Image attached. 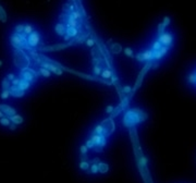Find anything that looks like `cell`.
I'll return each mask as SVG.
<instances>
[{"label":"cell","instance_id":"obj_1","mask_svg":"<svg viewBox=\"0 0 196 183\" xmlns=\"http://www.w3.org/2000/svg\"><path fill=\"white\" fill-rule=\"evenodd\" d=\"M11 45L14 49H29V43H27V35L24 33H14L10 37Z\"/></svg>","mask_w":196,"mask_h":183},{"label":"cell","instance_id":"obj_2","mask_svg":"<svg viewBox=\"0 0 196 183\" xmlns=\"http://www.w3.org/2000/svg\"><path fill=\"white\" fill-rule=\"evenodd\" d=\"M14 64L21 70L29 68V56L23 51V49H14Z\"/></svg>","mask_w":196,"mask_h":183},{"label":"cell","instance_id":"obj_3","mask_svg":"<svg viewBox=\"0 0 196 183\" xmlns=\"http://www.w3.org/2000/svg\"><path fill=\"white\" fill-rule=\"evenodd\" d=\"M39 75V72H35L34 70H31L29 68L22 70V73H21V79L24 80V81H27V82L32 83L34 82V80Z\"/></svg>","mask_w":196,"mask_h":183},{"label":"cell","instance_id":"obj_4","mask_svg":"<svg viewBox=\"0 0 196 183\" xmlns=\"http://www.w3.org/2000/svg\"><path fill=\"white\" fill-rule=\"evenodd\" d=\"M160 43H161L162 46H172V43H173V35L169 33V32H164L161 34H159L158 38H157Z\"/></svg>","mask_w":196,"mask_h":183},{"label":"cell","instance_id":"obj_5","mask_svg":"<svg viewBox=\"0 0 196 183\" xmlns=\"http://www.w3.org/2000/svg\"><path fill=\"white\" fill-rule=\"evenodd\" d=\"M27 43L31 48L37 47L38 44L41 43V34L37 31L32 32L29 35H27Z\"/></svg>","mask_w":196,"mask_h":183},{"label":"cell","instance_id":"obj_6","mask_svg":"<svg viewBox=\"0 0 196 183\" xmlns=\"http://www.w3.org/2000/svg\"><path fill=\"white\" fill-rule=\"evenodd\" d=\"M94 143L95 146H99V147H104L106 144V137L102 134H93L92 139H91Z\"/></svg>","mask_w":196,"mask_h":183},{"label":"cell","instance_id":"obj_7","mask_svg":"<svg viewBox=\"0 0 196 183\" xmlns=\"http://www.w3.org/2000/svg\"><path fill=\"white\" fill-rule=\"evenodd\" d=\"M9 91H10V95L13 96V97H15V98L23 97L24 94H25V92L22 91V89H20V87L18 85H11Z\"/></svg>","mask_w":196,"mask_h":183},{"label":"cell","instance_id":"obj_8","mask_svg":"<svg viewBox=\"0 0 196 183\" xmlns=\"http://www.w3.org/2000/svg\"><path fill=\"white\" fill-rule=\"evenodd\" d=\"M0 110L2 111L3 114H4V116H7V117H11V116H13V114H16L15 109L12 108L11 106H9V105L1 104L0 105Z\"/></svg>","mask_w":196,"mask_h":183},{"label":"cell","instance_id":"obj_9","mask_svg":"<svg viewBox=\"0 0 196 183\" xmlns=\"http://www.w3.org/2000/svg\"><path fill=\"white\" fill-rule=\"evenodd\" d=\"M186 82H187V84L194 86V87L196 89V69L193 70L192 72H190L189 74H187Z\"/></svg>","mask_w":196,"mask_h":183},{"label":"cell","instance_id":"obj_10","mask_svg":"<svg viewBox=\"0 0 196 183\" xmlns=\"http://www.w3.org/2000/svg\"><path fill=\"white\" fill-rule=\"evenodd\" d=\"M142 58H143V61H149L150 59H154V50H146L145 52H143L142 54Z\"/></svg>","mask_w":196,"mask_h":183},{"label":"cell","instance_id":"obj_11","mask_svg":"<svg viewBox=\"0 0 196 183\" xmlns=\"http://www.w3.org/2000/svg\"><path fill=\"white\" fill-rule=\"evenodd\" d=\"M77 33H79L76 27H72V26H68V29L66 31V35L68 37H74V36L77 35Z\"/></svg>","mask_w":196,"mask_h":183},{"label":"cell","instance_id":"obj_12","mask_svg":"<svg viewBox=\"0 0 196 183\" xmlns=\"http://www.w3.org/2000/svg\"><path fill=\"white\" fill-rule=\"evenodd\" d=\"M9 118H10V120H11V122L16 124V125H18V124H21V123L23 122L22 116H20V114H13V116H11V117H9Z\"/></svg>","mask_w":196,"mask_h":183},{"label":"cell","instance_id":"obj_13","mask_svg":"<svg viewBox=\"0 0 196 183\" xmlns=\"http://www.w3.org/2000/svg\"><path fill=\"white\" fill-rule=\"evenodd\" d=\"M18 86L20 87V89H22V91L25 92L27 89H29V86H31V83L21 79V80H20V83H19V85H18Z\"/></svg>","mask_w":196,"mask_h":183},{"label":"cell","instance_id":"obj_14","mask_svg":"<svg viewBox=\"0 0 196 183\" xmlns=\"http://www.w3.org/2000/svg\"><path fill=\"white\" fill-rule=\"evenodd\" d=\"M56 32H57L58 34L61 35V36H63L64 34H66V29H64V25L62 24V23H58L57 25H56Z\"/></svg>","mask_w":196,"mask_h":183},{"label":"cell","instance_id":"obj_15","mask_svg":"<svg viewBox=\"0 0 196 183\" xmlns=\"http://www.w3.org/2000/svg\"><path fill=\"white\" fill-rule=\"evenodd\" d=\"M7 20H8V16H7L6 10H4V8L0 4V21L2 23H6Z\"/></svg>","mask_w":196,"mask_h":183},{"label":"cell","instance_id":"obj_16","mask_svg":"<svg viewBox=\"0 0 196 183\" xmlns=\"http://www.w3.org/2000/svg\"><path fill=\"white\" fill-rule=\"evenodd\" d=\"M108 170H109V167H108L107 164H105V162H99V164H98V172H100V173H106Z\"/></svg>","mask_w":196,"mask_h":183},{"label":"cell","instance_id":"obj_17","mask_svg":"<svg viewBox=\"0 0 196 183\" xmlns=\"http://www.w3.org/2000/svg\"><path fill=\"white\" fill-rule=\"evenodd\" d=\"M1 85H2V89H10V87H11V81H9V80L7 79H3L2 80V83H1Z\"/></svg>","mask_w":196,"mask_h":183},{"label":"cell","instance_id":"obj_18","mask_svg":"<svg viewBox=\"0 0 196 183\" xmlns=\"http://www.w3.org/2000/svg\"><path fill=\"white\" fill-rule=\"evenodd\" d=\"M39 74L41 75H43V76H46V77H48V76H50V74H51V71H49L48 69H46V68H43L41 66V69H39Z\"/></svg>","mask_w":196,"mask_h":183},{"label":"cell","instance_id":"obj_19","mask_svg":"<svg viewBox=\"0 0 196 183\" xmlns=\"http://www.w3.org/2000/svg\"><path fill=\"white\" fill-rule=\"evenodd\" d=\"M0 123L4 126H8L11 124V120H10L9 117H2V118H0Z\"/></svg>","mask_w":196,"mask_h":183},{"label":"cell","instance_id":"obj_20","mask_svg":"<svg viewBox=\"0 0 196 183\" xmlns=\"http://www.w3.org/2000/svg\"><path fill=\"white\" fill-rule=\"evenodd\" d=\"M32 32H34V27H33L31 24H25V25H24V34L29 35Z\"/></svg>","mask_w":196,"mask_h":183},{"label":"cell","instance_id":"obj_21","mask_svg":"<svg viewBox=\"0 0 196 183\" xmlns=\"http://www.w3.org/2000/svg\"><path fill=\"white\" fill-rule=\"evenodd\" d=\"M121 49H122V48H121V46L119 44H113L111 46V51H112L113 54H119L121 51Z\"/></svg>","mask_w":196,"mask_h":183},{"label":"cell","instance_id":"obj_22","mask_svg":"<svg viewBox=\"0 0 196 183\" xmlns=\"http://www.w3.org/2000/svg\"><path fill=\"white\" fill-rule=\"evenodd\" d=\"M94 134H104V125H97L94 130Z\"/></svg>","mask_w":196,"mask_h":183},{"label":"cell","instance_id":"obj_23","mask_svg":"<svg viewBox=\"0 0 196 183\" xmlns=\"http://www.w3.org/2000/svg\"><path fill=\"white\" fill-rule=\"evenodd\" d=\"M80 168H81L82 170H88V168H89V162H87V161H86V160L81 161V164H80Z\"/></svg>","mask_w":196,"mask_h":183},{"label":"cell","instance_id":"obj_24","mask_svg":"<svg viewBox=\"0 0 196 183\" xmlns=\"http://www.w3.org/2000/svg\"><path fill=\"white\" fill-rule=\"evenodd\" d=\"M10 96V91L9 89H3L1 95H0V97L2 98V99H8Z\"/></svg>","mask_w":196,"mask_h":183},{"label":"cell","instance_id":"obj_25","mask_svg":"<svg viewBox=\"0 0 196 183\" xmlns=\"http://www.w3.org/2000/svg\"><path fill=\"white\" fill-rule=\"evenodd\" d=\"M101 75H102V77H105V79H109V77L112 75V73H111L110 70H105V71H102Z\"/></svg>","mask_w":196,"mask_h":183},{"label":"cell","instance_id":"obj_26","mask_svg":"<svg viewBox=\"0 0 196 183\" xmlns=\"http://www.w3.org/2000/svg\"><path fill=\"white\" fill-rule=\"evenodd\" d=\"M124 54L127 55V57H131V58L134 57V55H133V50L131 49V48H125V49H124Z\"/></svg>","mask_w":196,"mask_h":183},{"label":"cell","instance_id":"obj_27","mask_svg":"<svg viewBox=\"0 0 196 183\" xmlns=\"http://www.w3.org/2000/svg\"><path fill=\"white\" fill-rule=\"evenodd\" d=\"M15 33H24V25L23 24H19L15 26Z\"/></svg>","mask_w":196,"mask_h":183},{"label":"cell","instance_id":"obj_28","mask_svg":"<svg viewBox=\"0 0 196 183\" xmlns=\"http://www.w3.org/2000/svg\"><path fill=\"white\" fill-rule=\"evenodd\" d=\"M91 172L92 173H97L98 172V164H93L91 166Z\"/></svg>","mask_w":196,"mask_h":183},{"label":"cell","instance_id":"obj_29","mask_svg":"<svg viewBox=\"0 0 196 183\" xmlns=\"http://www.w3.org/2000/svg\"><path fill=\"white\" fill-rule=\"evenodd\" d=\"M71 15H72L73 19L79 20L80 18H81V13L77 12V11H72V12H71Z\"/></svg>","mask_w":196,"mask_h":183},{"label":"cell","instance_id":"obj_30","mask_svg":"<svg viewBox=\"0 0 196 183\" xmlns=\"http://www.w3.org/2000/svg\"><path fill=\"white\" fill-rule=\"evenodd\" d=\"M86 45H87V46H89V47H93V46L95 45V41H94L93 38H88V39L86 41Z\"/></svg>","mask_w":196,"mask_h":183},{"label":"cell","instance_id":"obj_31","mask_svg":"<svg viewBox=\"0 0 196 183\" xmlns=\"http://www.w3.org/2000/svg\"><path fill=\"white\" fill-rule=\"evenodd\" d=\"M86 146H87V148H93L95 145H94V143H93L92 139H88V141L86 142Z\"/></svg>","mask_w":196,"mask_h":183},{"label":"cell","instance_id":"obj_32","mask_svg":"<svg viewBox=\"0 0 196 183\" xmlns=\"http://www.w3.org/2000/svg\"><path fill=\"white\" fill-rule=\"evenodd\" d=\"M87 146L86 145H83V146H81V154L82 155H85L86 153H87Z\"/></svg>","mask_w":196,"mask_h":183},{"label":"cell","instance_id":"obj_33","mask_svg":"<svg viewBox=\"0 0 196 183\" xmlns=\"http://www.w3.org/2000/svg\"><path fill=\"white\" fill-rule=\"evenodd\" d=\"M19 83H20V79H14L13 81H11L12 85H19Z\"/></svg>","mask_w":196,"mask_h":183},{"label":"cell","instance_id":"obj_34","mask_svg":"<svg viewBox=\"0 0 196 183\" xmlns=\"http://www.w3.org/2000/svg\"><path fill=\"white\" fill-rule=\"evenodd\" d=\"M7 79L9 80V81H13V80L15 79V77H14V75H13L12 73H10V74H8V75H7Z\"/></svg>","mask_w":196,"mask_h":183},{"label":"cell","instance_id":"obj_35","mask_svg":"<svg viewBox=\"0 0 196 183\" xmlns=\"http://www.w3.org/2000/svg\"><path fill=\"white\" fill-rule=\"evenodd\" d=\"M139 162H141V165L145 166L146 162H147V160H146V158H145V157H142V158H141V161H139Z\"/></svg>","mask_w":196,"mask_h":183},{"label":"cell","instance_id":"obj_36","mask_svg":"<svg viewBox=\"0 0 196 183\" xmlns=\"http://www.w3.org/2000/svg\"><path fill=\"white\" fill-rule=\"evenodd\" d=\"M113 110V107L112 106H108L107 107V109H106V111H107V114H110L111 111Z\"/></svg>","mask_w":196,"mask_h":183},{"label":"cell","instance_id":"obj_37","mask_svg":"<svg viewBox=\"0 0 196 183\" xmlns=\"http://www.w3.org/2000/svg\"><path fill=\"white\" fill-rule=\"evenodd\" d=\"M10 130H12V131H14V130L16 129V124H14V123H13V124H10Z\"/></svg>","mask_w":196,"mask_h":183},{"label":"cell","instance_id":"obj_38","mask_svg":"<svg viewBox=\"0 0 196 183\" xmlns=\"http://www.w3.org/2000/svg\"><path fill=\"white\" fill-rule=\"evenodd\" d=\"M99 162H100V159H99V158H95V159L92 161V164H99Z\"/></svg>","mask_w":196,"mask_h":183},{"label":"cell","instance_id":"obj_39","mask_svg":"<svg viewBox=\"0 0 196 183\" xmlns=\"http://www.w3.org/2000/svg\"><path fill=\"white\" fill-rule=\"evenodd\" d=\"M131 91V89L130 87H129V86H127V87H125V89H124V92H125V93H129V92Z\"/></svg>","mask_w":196,"mask_h":183},{"label":"cell","instance_id":"obj_40","mask_svg":"<svg viewBox=\"0 0 196 183\" xmlns=\"http://www.w3.org/2000/svg\"><path fill=\"white\" fill-rule=\"evenodd\" d=\"M95 71H96V73H97V74H99V73H100V69H99V68L97 69V66L95 68Z\"/></svg>","mask_w":196,"mask_h":183},{"label":"cell","instance_id":"obj_41","mask_svg":"<svg viewBox=\"0 0 196 183\" xmlns=\"http://www.w3.org/2000/svg\"><path fill=\"white\" fill-rule=\"evenodd\" d=\"M2 117H6V116H4V114H3L2 111L0 110V118H2Z\"/></svg>","mask_w":196,"mask_h":183},{"label":"cell","instance_id":"obj_42","mask_svg":"<svg viewBox=\"0 0 196 183\" xmlns=\"http://www.w3.org/2000/svg\"><path fill=\"white\" fill-rule=\"evenodd\" d=\"M2 66V61L0 60V66Z\"/></svg>","mask_w":196,"mask_h":183}]
</instances>
